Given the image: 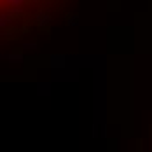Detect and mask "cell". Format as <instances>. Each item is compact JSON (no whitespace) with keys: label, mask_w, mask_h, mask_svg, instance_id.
I'll use <instances>...</instances> for the list:
<instances>
[{"label":"cell","mask_w":152,"mask_h":152,"mask_svg":"<svg viewBox=\"0 0 152 152\" xmlns=\"http://www.w3.org/2000/svg\"><path fill=\"white\" fill-rule=\"evenodd\" d=\"M7 2H9L11 5H21V4H23L25 0H7Z\"/></svg>","instance_id":"1"},{"label":"cell","mask_w":152,"mask_h":152,"mask_svg":"<svg viewBox=\"0 0 152 152\" xmlns=\"http://www.w3.org/2000/svg\"><path fill=\"white\" fill-rule=\"evenodd\" d=\"M5 25H7V21L4 18H0V26H5Z\"/></svg>","instance_id":"2"}]
</instances>
